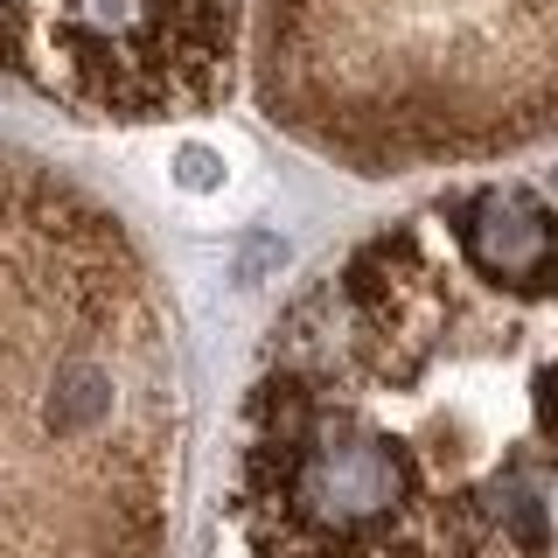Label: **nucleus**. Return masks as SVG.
<instances>
[{"mask_svg":"<svg viewBox=\"0 0 558 558\" xmlns=\"http://www.w3.org/2000/svg\"><path fill=\"white\" fill-rule=\"evenodd\" d=\"M551 189H558V168H551Z\"/></svg>","mask_w":558,"mask_h":558,"instance_id":"obj_2","label":"nucleus"},{"mask_svg":"<svg viewBox=\"0 0 558 558\" xmlns=\"http://www.w3.org/2000/svg\"><path fill=\"white\" fill-rule=\"evenodd\" d=\"M468 266L496 287H531L537 272L558 266V217H545L523 189H482L461 209Z\"/></svg>","mask_w":558,"mask_h":558,"instance_id":"obj_1","label":"nucleus"}]
</instances>
